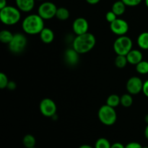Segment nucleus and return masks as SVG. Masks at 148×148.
<instances>
[{
  "instance_id": "obj_26",
  "label": "nucleus",
  "mask_w": 148,
  "mask_h": 148,
  "mask_svg": "<svg viewBox=\"0 0 148 148\" xmlns=\"http://www.w3.org/2000/svg\"><path fill=\"white\" fill-rule=\"evenodd\" d=\"M8 83L9 79L7 75L4 73H3V72L0 73V88L1 89L7 88Z\"/></svg>"
},
{
  "instance_id": "obj_13",
  "label": "nucleus",
  "mask_w": 148,
  "mask_h": 148,
  "mask_svg": "<svg viewBox=\"0 0 148 148\" xmlns=\"http://www.w3.org/2000/svg\"><path fill=\"white\" fill-rule=\"evenodd\" d=\"M36 0H15L17 7L23 12H29L35 6Z\"/></svg>"
},
{
  "instance_id": "obj_40",
  "label": "nucleus",
  "mask_w": 148,
  "mask_h": 148,
  "mask_svg": "<svg viewBox=\"0 0 148 148\" xmlns=\"http://www.w3.org/2000/svg\"><path fill=\"white\" fill-rule=\"evenodd\" d=\"M37 1H43V0H37Z\"/></svg>"
},
{
  "instance_id": "obj_8",
  "label": "nucleus",
  "mask_w": 148,
  "mask_h": 148,
  "mask_svg": "<svg viewBox=\"0 0 148 148\" xmlns=\"http://www.w3.org/2000/svg\"><path fill=\"white\" fill-rule=\"evenodd\" d=\"M40 111L44 116L46 117H53L56 115V105L54 101L51 98H44L42 100L39 106Z\"/></svg>"
},
{
  "instance_id": "obj_35",
  "label": "nucleus",
  "mask_w": 148,
  "mask_h": 148,
  "mask_svg": "<svg viewBox=\"0 0 148 148\" xmlns=\"http://www.w3.org/2000/svg\"><path fill=\"white\" fill-rule=\"evenodd\" d=\"M78 148H95L94 147H92V146L90 145H82L79 146Z\"/></svg>"
},
{
  "instance_id": "obj_34",
  "label": "nucleus",
  "mask_w": 148,
  "mask_h": 148,
  "mask_svg": "<svg viewBox=\"0 0 148 148\" xmlns=\"http://www.w3.org/2000/svg\"><path fill=\"white\" fill-rule=\"evenodd\" d=\"M85 1L90 4H98L101 0H85Z\"/></svg>"
},
{
  "instance_id": "obj_3",
  "label": "nucleus",
  "mask_w": 148,
  "mask_h": 148,
  "mask_svg": "<svg viewBox=\"0 0 148 148\" xmlns=\"http://www.w3.org/2000/svg\"><path fill=\"white\" fill-rule=\"evenodd\" d=\"M21 18L20 10L12 6H7L0 10V20L6 25H13L20 21Z\"/></svg>"
},
{
  "instance_id": "obj_33",
  "label": "nucleus",
  "mask_w": 148,
  "mask_h": 148,
  "mask_svg": "<svg viewBox=\"0 0 148 148\" xmlns=\"http://www.w3.org/2000/svg\"><path fill=\"white\" fill-rule=\"evenodd\" d=\"M7 0H0V10L7 7Z\"/></svg>"
},
{
  "instance_id": "obj_17",
  "label": "nucleus",
  "mask_w": 148,
  "mask_h": 148,
  "mask_svg": "<svg viewBox=\"0 0 148 148\" xmlns=\"http://www.w3.org/2000/svg\"><path fill=\"white\" fill-rule=\"evenodd\" d=\"M137 45L144 50L148 49V32H143L137 38Z\"/></svg>"
},
{
  "instance_id": "obj_30",
  "label": "nucleus",
  "mask_w": 148,
  "mask_h": 148,
  "mask_svg": "<svg viewBox=\"0 0 148 148\" xmlns=\"http://www.w3.org/2000/svg\"><path fill=\"white\" fill-rule=\"evenodd\" d=\"M143 92L144 93V95L148 98V79L143 83Z\"/></svg>"
},
{
  "instance_id": "obj_27",
  "label": "nucleus",
  "mask_w": 148,
  "mask_h": 148,
  "mask_svg": "<svg viewBox=\"0 0 148 148\" xmlns=\"http://www.w3.org/2000/svg\"><path fill=\"white\" fill-rule=\"evenodd\" d=\"M106 19L107 21L109 23H113L115 20L117 19V15L114 12L111 10V11L108 12L106 14Z\"/></svg>"
},
{
  "instance_id": "obj_2",
  "label": "nucleus",
  "mask_w": 148,
  "mask_h": 148,
  "mask_svg": "<svg viewBox=\"0 0 148 148\" xmlns=\"http://www.w3.org/2000/svg\"><path fill=\"white\" fill-rule=\"evenodd\" d=\"M43 20L38 14H29L23 20L22 23L23 31L31 36L40 34L45 27Z\"/></svg>"
},
{
  "instance_id": "obj_14",
  "label": "nucleus",
  "mask_w": 148,
  "mask_h": 148,
  "mask_svg": "<svg viewBox=\"0 0 148 148\" xmlns=\"http://www.w3.org/2000/svg\"><path fill=\"white\" fill-rule=\"evenodd\" d=\"M79 53H78L73 48L67 49L64 53L66 62L72 66L77 64L79 62Z\"/></svg>"
},
{
  "instance_id": "obj_19",
  "label": "nucleus",
  "mask_w": 148,
  "mask_h": 148,
  "mask_svg": "<svg viewBox=\"0 0 148 148\" xmlns=\"http://www.w3.org/2000/svg\"><path fill=\"white\" fill-rule=\"evenodd\" d=\"M106 104L113 107V108H116L119 104H121V97L119 96L118 95H116V94H112V95H109L107 98Z\"/></svg>"
},
{
  "instance_id": "obj_11",
  "label": "nucleus",
  "mask_w": 148,
  "mask_h": 148,
  "mask_svg": "<svg viewBox=\"0 0 148 148\" xmlns=\"http://www.w3.org/2000/svg\"><path fill=\"white\" fill-rule=\"evenodd\" d=\"M89 24L88 20L84 17H78L72 23V30L76 36L88 33Z\"/></svg>"
},
{
  "instance_id": "obj_41",
  "label": "nucleus",
  "mask_w": 148,
  "mask_h": 148,
  "mask_svg": "<svg viewBox=\"0 0 148 148\" xmlns=\"http://www.w3.org/2000/svg\"><path fill=\"white\" fill-rule=\"evenodd\" d=\"M30 148H36V147H30Z\"/></svg>"
},
{
  "instance_id": "obj_12",
  "label": "nucleus",
  "mask_w": 148,
  "mask_h": 148,
  "mask_svg": "<svg viewBox=\"0 0 148 148\" xmlns=\"http://www.w3.org/2000/svg\"><path fill=\"white\" fill-rule=\"evenodd\" d=\"M143 55L140 51L137 49H132L127 55L128 63L132 65H137L143 61Z\"/></svg>"
},
{
  "instance_id": "obj_5",
  "label": "nucleus",
  "mask_w": 148,
  "mask_h": 148,
  "mask_svg": "<svg viewBox=\"0 0 148 148\" xmlns=\"http://www.w3.org/2000/svg\"><path fill=\"white\" fill-rule=\"evenodd\" d=\"M132 40L127 36H119L114 43V50L117 55L127 56V53L132 49Z\"/></svg>"
},
{
  "instance_id": "obj_6",
  "label": "nucleus",
  "mask_w": 148,
  "mask_h": 148,
  "mask_svg": "<svg viewBox=\"0 0 148 148\" xmlns=\"http://www.w3.org/2000/svg\"><path fill=\"white\" fill-rule=\"evenodd\" d=\"M27 43V40L25 36L23 33H17L14 34L13 38L8 44V47L12 53L18 54L25 50Z\"/></svg>"
},
{
  "instance_id": "obj_36",
  "label": "nucleus",
  "mask_w": 148,
  "mask_h": 148,
  "mask_svg": "<svg viewBox=\"0 0 148 148\" xmlns=\"http://www.w3.org/2000/svg\"><path fill=\"white\" fill-rule=\"evenodd\" d=\"M145 136L146 139L148 140V124L147 127H145Z\"/></svg>"
},
{
  "instance_id": "obj_25",
  "label": "nucleus",
  "mask_w": 148,
  "mask_h": 148,
  "mask_svg": "<svg viewBox=\"0 0 148 148\" xmlns=\"http://www.w3.org/2000/svg\"><path fill=\"white\" fill-rule=\"evenodd\" d=\"M111 144L110 143V142L107 140L106 138H104V137H101L97 140V141L95 142V148H111Z\"/></svg>"
},
{
  "instance_id": "obj_4",
  "label": "nucleus",
  "mask_w": 148,
  "mask_h": 148,
  "mask_svg": "<svg viewBox=\"0 0 148 148\" xmlns=\"http://www.w3.org/2000/svg\"><path fill=\"white\" fill-rule=\"evenodd\" d=\"M98 119L103 124L106 126H111L114 124L117 119V114L115 108L110 106H102L98 110Z\"/></svg>"
},
{
  "instance_id": "obj_28",
  "label": "nucleus",
  "mask_w": 148,
  "mask_h": 148,
  "mask_svg": "<svg viewBox=\"0 0 148 148\" xmlns=\"http://www.w3.org/2000/svg\"><path fill=\"white\" fill-rule=\"evenodd\" d=\"M127 7H136L142 2V0H121Z\"/></svg>"
},
{
  "instance_id": "obj_23",
  "label": "nucleus",
  "mask_w": 148,
  "mask_h": 148,
  "mask_svg": "<svg viewBox=\"0 0 148 148\" xmlns=\"http://www.w3.org/2000/svg\"><path fill=\"white\" fill-rule=\"evenodd\" d=\"M133 103V98L130 93L124 94L121 97V104L124 107L128 108L130 107Z\"/></svg>"
},
{
  "instance_id": "obj_37",
  "label": "nucleus",
  "mask_w": 148,
  "mask_h": 148,
  "mask_svg": "<svg viewBox=\"0 0 148 148\" xmlns=\"http://www.w3.org/2000/svg\"><path fill=\"white\" fill-rule=\"evenodd\" d=\"M145 122L148 124V114L145 116Z\"/></svg>"
},
{
  "instance_id": "obj_39",
  "label": "nucleus",
  "mask_w": 148,
  "mask_h": 148,
  "mask_svg": "<svg viewBox=\"0 0 148 148\" xmlns=\"http://www.w3.org/2000/svg\"><path fill=\"white\" fill-rule=\"evenodd\" d=\"M143 148H148V147H143Z\"/></svg>"
},
{
  "instance_id": "obj_7",
  "label": "nucleus",
  "mask_w": 148,
  "mask_h": 148,
  "mask_svg": "<svg viewBox=\"0 0 148 148\" xmlns=\"http://www.w3.org/2000/svg\"><path fill=\"white\" fill-rule=\"evenodd\" d=\"M57 7L51 1H45L39 6L38 9V14L43 20H50L56 17Z\"/></svg>"
},
{
  "instance_id": "obj_20",
  "label": "nucleus",
  "mask_w": 148,
  "mask_h": 148,
  "mask_svg": "<svg viewBox=\"0 0 148 148\" xmlns=\"http://www.w3.org/2000/svg\"><path fill=\"white\" fill-rule=\"evenodd\" d=\"M14 34L7 30H3L0 32V41L5 44H9L12 39L13 38Z\"/></svg>"
},
{
  "instance_id": "obj_24",
  "label": "nucleus",
  "mask_w": 148,
  "mask_h": 148,
  "mask_svg": "<svg viewBox=\"0 0 148 148\" xmlns=\"http://www.w3.org/2000/svg\"><path fill=\"white\" fill-rule=\"evenodd\" d=\"M136 70L139 74L146 75L148 73V62L141 61L140 63L136 65Z\"/></svg>"
},
{
  "instance_id": "obj_15",
  "label": "nucleus",
  "mask_w": 148,
  "mask_h": 148,
  "mask_svg": "<svg viewBox=\"0 0 148 148\" xmlns=\"http://www.w3.org/2000/svg\"><path fill=\"white\" fill-rule=\"evenodd\" d=\"M40 38L44 43H51L54 39L53 31L49 27H44L40 33Z\"/></svg>"
},
{
  "instance_id": "obj_38",
  "label": "nucleus",
  "mask_w": 148,
  "mask_h": 148,
  "mask_svg": "<svg viewBox=\"0 0 148 148\" xmlns=\"http://www.w3.org/2000/svg\"><path fill=\"white\" fill-rule=\"evenodd\" d=\"M145 4L147 6V7L148 8V0H145Z\"/></svg>"
},
{
  "instance_id": "obj_22",
  "label": "nucleus",
  "mask_w": 148,
  "mask_h": 148,
  "mask_svg": "<svg viewBox=\"0 0 148 148\" xmlns=\"http://www.w3.org/2000/svg\"><path fill=\"white\" fill-rule=\"evenodd\" d=\"M115 65L116 67L119 69H122L127 66L128 61H127V56L124 55H117V56L115 59Z\"/></svg>"
},
{
  "instance_id": "obj_29",
  "label": "nucleus",
  "mask_w": 148,
  "mask_h": 148,
  "mask_svg": "<svg viewBox=\"0 0 148 148\" xmlns=\"http://www.w3.org/2000/svg\"><path fill=\"white\" fill-rule=\"evenodd\" d=\"M143 147L141 145V144H140L139 143L137 142H131V143H129L128 144L126 145L125 148H143Z\"/></svg>"
},
{
  "instance_id": "obj_1",
  "label": "nucleus",
  "mask_w": 148,
  "mask_h": 148,
  "mask_svg": "<svg viewBox=\"0 0 148 148\" xmlns=\"http://www.w3.org/2000/svg\"><path fill=\"white\" fill-rule=\"evenodd\" d=\"M96 43V39L92 33L77 36L72 41V48L79 54H84L90 51Z\"/></svg>"
},
{
  "instance_id": "obj_10",
  "label": "nucleus",
  "mask_w": 148,
  "mask_h": 148,
  "mask_svg": "<svg viewBox=\"0 0 148 148\" xmlns=\"http://www.w3.org/2000/svg\"><path fill=\"white\" fill-rule=\"evenodd\" d=\"M143 83L142 79L138 77H132L127 82V90L131 95H137L143 91Z\"/></svg>"
},
{
  "instance_id": "obj_16",
  "label": "nucleus",
  "mask_w": 148,
  "mask_h": 148,
  "mask_svg": "<svg viewBox=\"0 0 148 148\" xmlns=\"http://www.w3.org/2000/svg\"><path fill=\"white\" fill-rule=\"evenodd\" d=\"M126 4L123 2L121 0L120 1H117L116 2L114 3V4L112 5V10L117 16L122 15L124 13L126 10Z\"/></svg>"
},
{
  "instance_id": "obj_31",
  "label": "nucleus",
  "mask_w": 148,
  "mask_h": 148,
  "mask_svg": "<svg viewBox=\"0 0 148 148\" xmlns=\"http://www.w3.org/2000/svg\"><path fill=\"white\" fill-rule=\"evenodd\" d=\"M16 88H17V85L14 81H9V83L7 87V89H9L10 90H14Z\"/></svg>"
},
{
  "instance_id": "obj_9",
  "label": "nucleus",
  "mask_w": 148,
  "mask_h": 148,
  "mask_svg": "<svg viewBox=\"0 0 148 148\" xmlns=\"http://www.w3.org/2000/svg\"><path fill=\"white\" fill-rule=\"evenodd\" d=\"M110 29L115 35L119 36H125L129 30L128 23L123 19L117 18L113 23H110Z\"/></svg>"
},
{
  "instance_id": "obj_21",
  "label": "nucleus",
  "mask_w": 148,
  "mask_h": 148,
  "mask_svg": "<svg viewBox=\"0 0 148 148\" xmlns=\"http://www.w3.org/2000/svg\"><path fill=\"white\" fill-rule=\"evenodd\" d=\"M69 12L65 7H59L57 9L56 17L59 20H66L69 17Z\"/></svg>"
},
{
  "instance_id": "obj_18",
  "label": "nucleus",
  "mask_w": 148,
  "mask_h": 148,
  "mask_svg": "<svg viewBox=\"0 0 148 148\" xmlns=\"http://www.w3.org/2000/svg\"><path fill=\"white\" fill-rule=\"evenodd\" d=\"M23 144L25 148L33 147L36 146V140L32 134H26L23 139Z\"/></svg>"
},
{
  "instance_id": "obj_32",
  "label": "nucleus",
  "mask_w": 148,
  "mask_h": 148,
  "mask_svg": "<svg viewBox=\"0 0 148 148\" xmlns=\"http://www.w3.org/2000/svg\"><path fill=\"white\" fill-rule=\"evenodd\" d=\"M111 148H125V146L120 143H115L111 145Z\"/></svg>"
}]
</instances>
